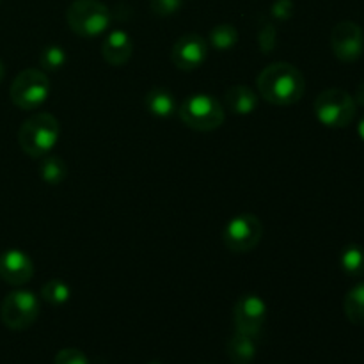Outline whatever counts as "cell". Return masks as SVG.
I'll return each mask as SVG.
<instances>
[{"instance_id": "obj_1", "label": "cell", "mask_w": 364, "mask_h": 364, "mask_svg": "<svg viewBox=\"0 0 364 364\" xmlns=\"http://www.w3.org/2000/svg\"><path fill=\"white\" fill-rule=\"evenodd\" d=\"M258 91L272 105H294L304 96L306 80L299 68L288 63H274L259 73Z\"/></svg>"}, {"instance_id": "obj_2", "label": "cell", "mask_w": 364, "mask_h": 364, "mask_svg": "<svg viewBox=\"0 0 364 364\" xmlns=\"http://www.w3.org/2000/svg\"><path fill=\"white\" fill-rule=\"evenodd\" d=\"M59 121L48 112H39L23 121L18 132V142L32 159H43L59 141Z\"/></svg>"}, {"instance_id": "obj_3", "label": "cell", "mask_w": 364, "mask_h": 364, "mask_svg": "<svg viewBox=\"0 0 364 364\" xmlns=\"http://www.w3.org/2000/svg\"><path fill=\"white\" fill-rule=\"evenodd\" d=\"M110 20L109 7L100 0H75L66 11L68 27L85 39L102 36L109 28Z\"/></svg>"}, {"instance_id": "obj_4", "label": "cell", "mask_w": 364, "mask_h": 364, "mask_svg": "<svg viewBox=\"0 0 364 364\" xmlns=\"http://www.w3.org/2000/svg\"><path fill=\"white\" fill-rule=\"evenodd\" d=\"M181 121L198 132H213L224 123V107L210 95H191L178 107Z\"/></svg>"}, {"instance_id": "obj_5", "label": "cell", "mask_w": 364, "mask_h": 364, "mask_svg": "<svg viewBox=\"0 0 364 364\" xmlns=\"http://www.w3.org/2000/svg\"><path fill=\"white\" fill-rule=\"evenodd\" d=\"M50 78L41 70H25L13 80L9 89L11 102L21 110H36L50 95Z\"/></svg>"}, {"instance_id": "obj_6", "label": "cell", "mask_w": 364, "mask_h": 364, "mask_svg": "<svg viewBox=\"0 0 364 364\" xmlns=\"http://www.w3.org/2000/svg\"><path fill=\"white\" fill-rule=\"evenodd\" d=\"M315 114L329 128H345L355 117V100L343 89H327L315 100Z\"/></svg>"}, {"instance_id": "obj_7", "label": "cell", "mask_w": 364, "mask_h": 364, "mask_svg": "<svg viewBox=\"0 0 364 364\" xmlns=\"http://www.w3.org/2000/svg\"><path fill=\"white\" fill-rule=\"evenodd\" d=\"M39 301L32 291L16 290L6 295L0 308V318L11 331H25L38 320Z\"/></svg>"}, {"instance_id": "obj_8", "label": "cell", "mask_w": 364, "mask_h": 364, "mask_svg": "<svg viewBox=\"0 0 364 364\" xmlns=\"http://www.w3.org/2000/svg\"><path fill=\"white\" fill-rule=\"evenodd\" d=\"M263 237V224L252 213H242L231 219L223 231V242L230 251L249 252L259 244Z\"/></svg>"}, {"instance_id": "obj_9", "label": "cell", "mask_w": 364, "mask_h": 364, "mask_svg": "<svg viewBox=\"0 0 364 364\" xmlns=\"http://www.w3.org/2000/svg\"><path fill=\"white\" fill-rule=\"evenodd\" d=\"M267 320V304L255 294L242 295L233 309V322L237 333L258 338Z\"/></svg>"}, {"instance_id": "obj_10", "label": "cell", "mask_w": 364, "mask_h": 364, "mask_svg": "<svg viewBox=\"0 0 364 364\" xmlns=\"http://www.w3.org/2000/svg\"><path fill=\"white\" fill-rule=\"evenodd\" d=\"M331 46L341 63H354L363 55V28L354 21H340L331 32Z\"/></svg>"}, {"instance_id": "obj_11", "label": "cell", "mask_w": 364, "mask_h": 364, "mask_svg": "<svg viewBox=\"0 0 364 364\" xmlns=\"http://www.w3.org/2000/svg\"><path fill=\"white\" fill-rule=\"evenodd\" d=\"M208 55V41L199 34H187L174 43L171 60L178 70L194 71L201 66Z\"/></svg>"}, {"instance_id": "obj_12", "label": "cell", "mask_w": 364, "mask_h": 364, "mask_svg": "<svg viewBox=\"0 0 364 364\" xmlns=\"http://www.w3.org/2000/svg\"><path fill=\"white\" fill-rule=\"evenodd\" d=\"M34 276V265L28 255L20 249L0 252V279L11 287H21Z\"/></svg>"}, {"instance_id": "obj_13", "label": "cell", "mask_w": 364, "mask_h": 364, "mask_svg": "<svg viewBox=\"0 0 364 364\" xmlns=\"http://www.w3.org/2000/svg\"><path fill=\"white\" fill-rule=\"evenodd\" d=\"M102 53L103 59L110 66L119 68L130 60L132 53H134V43L124 31H112L103 41Z\"/></svg>"}, {"instance_id": "obj_14", "label": "cell", "mask_w": 364, "mask_h": 364, "mask_svg": "<svg viewBox=\"0 0 364 364\" xmlns=\"http://www.w3.org/2000/svg\"><path fill=\"white\" fill-rule=\"evenodd\" d=\"M224 107L238 116H247L258 107V96L247 85H231L224 95Z\"/></svg>"}, {"instance_id": "obj_15", "label": "cell", "mask_w": 364, "mask_h": 364, "mask_svg": "<svg viewBox=\"0 0 364 364\" xmlns=\"http://www.w3.org/2000/svg\"><path fill=\"white\" fill-rule=\"evenodd\" d=\"M226 352L233 364H251L256 358V338L235 333L228 341Z\"/></svg>"}, {"instance_id": "obj_16", "label": "cell", "mask_w": 364, "mask_h": 364, "mask_svg": "<svg viewBox=\"0 0 364 364\" xmlns=\"http://www.w3.org/2000/svg\"><path fill=\"white\" fill-rule=\"evenodd\" d=\"M144 102L146 109L156 117H171L178 110L176 98L173 96V92L164 87H155L148 91Z\"/></svg>"}, {"instance_id": "obj_17", "label": "cell", "mask_w": 364, "mask_h": 364, "mask_svg": "<svg viewBox=\"0 0 364 364\" xmlns=\"http://www.w3.org/2000/svg\"><path fill=\"white\" fill-rule=\"evenodd\" d=\"M343 309L347 318L354 326L364 327V281L355 284L343 301Z\"/></svg>"}, {"instance_id": "obj_18", "label": "cell", "mask_w": 364, "mask_h": 364, "mask_svg": "<svg viewBox=\"0 0 364 364\" xmlns=\"http://www.w3.org/2000/svg\"><path fill=\"white\" fill-rule=\"evenodd\" d=\"M341 269L350 277H359L364 274V249L359 245H347L340 256Z\"/></svg>"}, {"instance_id": "obj_19", "label": "cell", "mask_w": 364, "mask_h": 364, "mask_svg": "<svg viewBox=\"0 0 364 364\" xmlns=\"http://www.w3.org/2000/svg\"><path fill=\"white\" fill-rule=\"evenodd\" d=\"M39 174H41V178L48 185H59L66 178L68 166L59 156L46 155V159L41 164V169H39Z\"/></svg>"}, {"instance_id": "obj_20", "label": "cell", "mask_w": 364, "mask_h": 364, "mask_svg": "<svg viewBox=\"0 0 364 364\" xmlns=\"http://www.w3.org/2000/svg\"><path fill=\"white\" fill-rule=\"evenodd\" d=\"M41 297L52 306H63L70 301L71 290L63 279H50L43 284Z\"/></svg>"}, {"instance_id": "obj_21", "label": "cell", "mask_w": 364, "mask_h": 364, "mask_svg": "<svg viewBox=\"0 0 364 364\" xmlns=\"http://www.w3.org/2000/svg\"><path fill=\"white\" fill-rule=\"evenodd\" d=\"M210 45L217 50H230L238 41V31L231 23H219L210 31Z\"/></svg>"}, {"instance_id": "obj_22", "label": "cell", "mask_w": 364, "mask_h": 364, "mask_svg": "<svg viewBox=\"0 0 364 364\" xmlns=\"http://www.w3.org/2000/svg\"><path fill=\"white\" fill-rule=\"evenodd\" d=\"M68 57L64 48H60L59 45H50L39 55V63H41L43 70L46 71H57L66 64Z\"/></svg>"}, {"instance_id": "obj_23", "label": "cell", "mask_w": 364, "mask_h": 364, "mask_svg": "<svg viewBox=\"0 0 364 364\" xmlns=\"http://www.w3.org/2000/svg\"><path fill=\"white\" fill-rule=\"evenodd\" d=\"M53 364H91L89 363L87 355L84 354L78 348H63L60 352H57Z\"/></svg>"}, {"instance_id": "obj_24", "label": "cell", "mask_w": 364, "mask_h": 364, "mask_svg": "<svg viewBox=\"0 0 364 364\" xmlns=\"http://www.w3.org/2000/svg\"><path fill=\"white\" fill-rule=\"evenodd\" d=\"M183 0H151V11L159 16H171L181 7Z\"/></svg>"}, {"instance_id": "obj_25", "label": "cell", "mask_w": 364, "mask_h": 364, "mask_svg": "<svg viewBox=\"0 0 364 364\" xmlns=\"http://www.w3.org/2000/svg\"><path fill=\"white\" fill-rule=\"evenodd\" d=\"M355 103H359V105L364 107V82L358 85V89H355Z\"/></svg>"}, {"instance_id": "obj_26", "label": "cell", "mask_w": 364, "mask_h": 364, "mask_svg": "<svg viewBox=\"0 0 364 364\" xmlns=\"http://www.w3.org/2000/svg\"><path fill=\"white\" fill-rule=\"evenodd\" d=\"M358 134H359V137L364 141V116L361 117V121H359V124H358Z\"/></svg>"}, {"instance_id": "obj_27", "label": "cell", "mask_w": 364, "mask_h": 364, "mask_svg": "<svg viewBox=\"0 0 364 364\" xmlns=\"http://www.w3.org/2000/svg\"><path fill=\"white\" fill-rule=\"evenodd\" d=\"M2 78H4V64L0 63V82H2Z\"/></svg>"}]
</instances>
